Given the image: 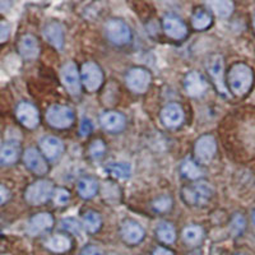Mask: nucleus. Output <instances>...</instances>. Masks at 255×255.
I'll return each instance as SVG.
<instances>
[{"mask_svg":"<svg viewBox=\"0 0 255 255\" xmlns=\"http://www.w3.org/2000/svg\"><path fill=\"white\" fill-rule=\"evenodd\" d=\"M15 115L18 122L27 129H35L40 124V114L37 109L29 102H20L17 106Z\"/></svg>","mask_w":255,"mask_h":255,"instance_id":"obj_11","label":"nucleus"},{"mask_svg":"<svg viewBox=\"0 0 255 255\" xmlns=\"http://www.w3.org/2000/svg\"><path fill=\"white\" fill-rule=\"evenodd\" d=\"M19 157V145L15 142H6L0 145V162L3 165H13Z\"/></svg>","mask_w":255,"mask_h":255,"instance_id":"obj_23","label":"nucleus"},{"mask_svg":"<svg viewBox=\"0 0 255 255\" xmlns=\"http://www.w3.org/2000/svg\"><path fill=\"white\" fill-rule=\"evenodd\" d=\"M120 235H122L123 240L127 244L135 245V244H139L144 238V230L135 221L127 220L123 222L122 229H120Z\"/></svg>","mask_w":255,"mask_h":255,"instance_id":"obj_16","label":"nucleus"},{"mask_svg":"<svg viewBox=\"0 0 255 255\" xmlns=\"http://www.w3.org/2000/svg\"><path fill=\"white\" fill-rule=\"evenodd\" d=\"M81 81L86 90L95 92L104 83V73L97 64L87 61L81 68Z\"/></svg>","mask_w":255,"mask_h":255,"instance_id":"obj_6","label":"nucleus"},{"mask_svg":"<svg viewBox=\"0 0 255 255\" xmlns=\"http://www.w3.org/2000/svg\"><path fill=\"white\" fill-rule=\"evenodd\" d=\"M203 229L200 226H197V225H191V226H188L184 229L183 231V240L184 243H186L188 245H198V244L202 241L203 239Z\"/></svg>","mask_w":255,"mask_h":255,"instance_id":"obj_25","label":"nucleus"},{"mask_svg":"<svg viewBox=\"0 0 255 255\" xmlns=\"http://www.w3.org/2000/svg\"><path fill=\"white\" fill-rule=\"evenodd\" d=\"M83 226L90 234H95L102 226L101 216L95 211H87L83 216Z\"/></svg>","mask_w":255,"mask_h":255,"instance_id":"obj_27","label":"nucleus"},{"mask_svg":"<svg viewBox=\"0 0 255 255\" xmlns=\"http://www.w3.org/2000/svg\"><path fill=\"white\" fill-rule=\"evenodd\" d=\"M227 83L231 92L238 97H244L250 92L254 83V73L245 63L234 64L227 74Z\"/></svg>","mask_w":255,"mask_h":255,"instance_id":"obj_1","label":"nucleus"},{"mask_svg":"<svg viewBox=\"0 0 255 255\" xmlns=\"http://www.w3.org/2000/svg\"><path fill=\"white\" fill-rule=\"evenodd\" d=\"M18 51H19L20 56L27 60L36 59L40 52V45H38L37 38L33 35L22 36L19 44H18Z\"/></svg>","mask_w":255,"mask_h":255,"instance_id":"obj_20","label":"nucleus"},{"mask_svg":"<svg viewBox=\"0 0 255 255\" xmlns=\"http://www.w3.org/2000/svg\"><path fill=\"white\" fill-rule=\"evenodd\" d=\"M61 82H63L64 87L67 88L68 92L72 96H78L82 90V81L81 74L77 69L76 64L69 61V63L64 64L61 68Z\"/></svg>","mask_w":255,"mask_h":255,"instance_id":"obj_9","label":"nucleus"},{"mask_svg":"<svg viewBox=\"0 0 255 255\" xmlns=\"http://www.w3.org/2000/svg\"><path fill=\"white\" fill-rule=\"evenodd\" d=\"M207 70L218 92L223 96H227V87L225 83V64H223L222 56H211L207 61Z\"/></svg>","mask_w":255,"mask_h":255,"instance_id":"obj_8","label":"nucleus"},{"mask_svg":"<svg viewBox=\"0 0 255 255\" xmlns=\"http://www.w3.org/2000/svg\"><path fill=\"white\" fill-rule=\"evenodd\" d=\"M195 157L200 163H209L217 152V143L212 135H203L195 142Z\"/></svg>","mask_w":255,"mask_h":255,"instance_id":"obj_10","label":"nucleus"},{"mask_svg":"<svg viewBox=\"0 0 255 255\" xmlns=\"http://www.w3.org/2000/svg\"><path fill=\"white\" fill-rule=\"evenodd\" d=\"M105 32L109 40L118 46L129 44L131 40V31L129 26L124 20L118 19V18L108 20V23L105 26Z\"/></svg>","mask_w":255,"mask_h":255,"instance_id":"obj_4","label":"nucleus"},{"mask_svg":"<svg viewBox=\"0 0 255 255\" xmlns=\"http://www.w3.org/2000/svg\"><path fill=\"white\" fill-rule=\"evenodd\" d=\"M54 186L49 180H38L31 184L26 190V200L32 206H41L46 203L50 197H52Z\"/></svg>","mask_w":255,"mask_h":255,"instance_id":"obj_5","label":"nucleus"},{"mask_svg":"<svg viewBox=\"0 0 255 255\" xmlns=\"http://www.w3.org/2000/svg\"><path fill=\"white\" fill-rule=\"evenodd\" d=\"M106 171L114 177L118 179H128L131 174V166L129 163L118 162V163H110L106 166Z\"/></svg>","mask_w":255,"mask_h":255,"instance_id":"obj_28","label":"nucleus"},{"mask_svg":"<svg viewBox=\"0 0 255 255\" xmlns=\"http://www.w3.org/2000/svg\"><path fill=\"white\" fill-rule=\"evenodd\" d=\"M10 35V26L6 22H0V44L8 40Z\"/></svg>","mask_w":255,"mask_h":255,"instance_id":"obj_38","label":"nucleus"},{"mask_svg":"<svg viewBox=\"0 0 255 255\" xmlns=\"http://www.w3.org/2000/svg\"><path fill=\"white\" fill-rule=\"evenodd\" d=\"M76 119L74 111L63 105H51L46 111V122L56 129H67L72 127Z\"/></svg>","mask_w":255,"mask_h":255,"instance_id":"obj_3","label":"nucleus"},{"mask_svg":"<svg viewBox=\"0 0 255 255\" xmlns=\"http://www.w3.org/2000/svg\"><path fill=\"white\" fill-rule=\"evenodd\" d=\"M23 161L27 168L36 175H45L49 171V166L42 154L36 148H27L23 154Z\"/></svg>","mask_w":255,"mask_h":255,"instance_id":"obj_14","label":"nucleus"},{"mask_svg":"<svg viewBox=\"0 0 255 255\" xmlns=\"http://www.w3.org/2000/svg\"><path fill=\"white\" fill-rule=\"evenodd\" d=\"M181 174L190 180H197L203 175V172L193 159H185L181 165Z\"/></svg>","mask_w":255,"mask_h":255,"instance_id":"obj_31","label":"nucleus"},{"mask_svg":"<svg viewBox=\"0 0 255 255\" xmlns=\"http://www.w3.org/2000/svg\"><path fill=\"white\" fill-rule=\"evenodd\" d=\"M93 129L92 122L90 119H83L82 120L81 125H79V133H81L82 136H87L90 135L91 131Z\"/></svg>","mask_w":255,"mask_h":255,"instance_id":"obj_37","label":"nucleus"},{"mask_svg":"<svg viewBox=\"0 0 255 255\" xmlns=\"http://www.w3.org/2000/svg\"><path fill=\"white\" fill-rule=\"evenodd\" d=\"M100 123L105 130L110 133H118L124 129L127 120H125V116L118 111H106L100 116Z\"/></svg>","mask_w":255,"mask_h":255,"instance_id":"obj_17","label":"nucleus"},{"mask_svg":"<svg viewBox=\"0 0 255 255\" xmlns=\"http://www.w3.org/2000/svg\"><path fill=\"white\" fill-rule=\"evenodd\" d=\"M125 82L129 90L135 93H144L151 84V73L140 67L131 68L127 73Z\"/></svg>","mask_w":255,"mask_h":255,"instance_id":"obj_7","label":"nucleus"},{"mask_svg":"<svg viewBox=\"0 0 255 255\" xmlns=\"http://www.w3.org/2000/svg\"><path fill=\"white\" fill-rule=\"evenodd\" d=\"M105 152H106V145H105V143L102 142L101 139H96L91 143L90 154L92 158L95 159L101 158V157L105 154Z\"/></svg>","mask_w":255,"mask_h":255,"instance_id":"obj_35","label":"nucleus"},{"mask_svg":"<svg viewBox=\"0 0 255 255\" xmlns=\"http://www.w3.org/2000/svg\"><path fill=\"white\" fill-rule=\"evenodd\" d=\"M183 199L190 206L203 207L211 200L213 195V188L211 184L200 181L183 189Z\"/></svg>","mask_w":255,"mask_h":255,"instance_id":"obj_2","label":"nucleus"},{"mask_svg":"<svg viewBox=\"0 0 255 255\" xmlns=\"http://www.w3.org/2000/svg\"><path fill=\"white\" fill-rule=\"evenodd\" d=\"M254 27H255V17H254Z\"/></svg>","mask_w":255,"mask_h":255,"instance_id":"obj_43","label":"nucleus"},{"mask_svg":"<svg viewBox=\"0 0 255 255\" xmlns=\"http://www.w3.org/2000/svg\"><path fill=\"white\" fill-rule=\"evenodd\" d=\"M41 152L50 161H55L61 156L64 151V144L56 136H45L40 140Z\"/></svg>","mask_w":255,"mask_h":255,"instance_id":"obj_18","label":"nucleus"},{"mask_svg":"<svg viewBox=\"0 0 255 255\" xmlns=\"http://www.w3.org/2000/svg\"><path fill=\"white\" fill-rule=\"evenodd\" d=\"M253 225H254V227H255V211L253 212Z\"/></svg>","mask_w":255,"mask_h":255,"instance_id":"obj_42","label":"nucleus"},{"mask_svg":"<svg viewBox=\"0 0 255 255\" xmlns=\"http://www.w3.org/2000/svg\"><path fill=\"white\" fill-rule=\"evenodd\" d=\"M212 8V10L216 13L220 17H230L234 12V4L231 1H227V0H217V1H211L208 4Z\"/></svg>","mask_w":255,"mask_h":255,"instance_id":"obj_30","label":"nucleus"},{"mask_svg":"<svg viewBox=\"0 0 255 255\" xmlns=\"http://www.w3.org/2000/svg\"><path fill=\"white\" fill-rule=\"evenodd\" d=\"M156 234L158 240L163 244H172L175 241V239H176L175 227L168 222L159 223L158 226H157Z\"/></svg>","mask_w":255,"mask_h":255,"instance_id":"obj_26","label":"nucleus"},{"mask_svg":"<svg viewBox=\"0 0 255 255\" xmlns=\"http://www.w3.org/2000/svg\"><path fill=\"white\" fill-rule=\"evenodd\" d=\"M72 239L64 234H55L45 241V247L52 253H67L72 249Z\"/></svg>","mask_w":255,"mask_h":255,"instance_id":"obj_22","label":"nucleus"},{"mask_svg":"<svg viewBox=\"0 0 255 255\" xmlns=\"http://www.w3.org/2000/svg\"><path fill=\"white\" fill-rule=\"evenodd\" d=\"M9 198V191L5 186L0 185V204H4Z\"/></svg>","mask_w":255,"mask_h":255,"instance_id":"obj_41","label":"nucleus"},{"mask_svg":"<svg viewBox=\"0 0 255 255\" xmlns=\"http://www.w3.org/2000/svg\"><path fill=\"white\" fill-rule=\"evenodd\" d=\"M151 255H174V253H172L170 249H167V248L157 247L156 249L152 250Z\"/></svg>","mask_w":255,"mask_h":255,"instance_id":"obj_40","label":"nucleus"},{"mask_svg":"<svg viewBox=\"0 0 255 255\" xmlns=\"http://www.w3.org/2000/svg\"><path fill=\"white\" fill-rule=\"evenodd\" d=\"M191 24L198 31H203L211 27L212 24V17L204 10H197L191 17Z\"/></svg>","mask_w":255,"mask_h":255,"instance_id":"obj_29","label":"nucleus"},{"mask_svg":"<svg viewBox=\"0 0 255 255\" xmlns=\"http://www.w3.org/2000/svg\"><path fill=\"white\" fill-rule=\"evenodd\" d=\"M245 226H247V222H245V218H244L243 215L240 213H236L234 217H232L231 221V231L235 236H239L241 232L245 230Z\"/></svg>","mask_w":255,"mask_h":255,"instance_id":"obj_33","label":"nucleus"},{"mask_svg":"<svg viewBox=\"0 0 255 255\" xmlns=\"http://www.w3.org/2000/svg\"><path fill=\"white\" fill-rule=\"evenodd\" d=\"M61 229L70 232V234L78 235V234H81L82 226L79 225L78 221L74 220V218H65V220L61 221Z\"/></svg>","mask_w":255,"mask_h":255,"instance_id":"obj_36","label":"nucleus"},{"mask_svg":"<svg viewBox=\"0 0 255 255\" xmlns=\"http://www.w3.org/2000/svg\"><path fill=\"white\" fill-rule=\"evenodd\" d=\"M238 255H247V254H238Z\"/></svg>","mask_w":255,"mask_h":255,"instance_id":"obj_44","label":"nucleus"},{"mask_svg":"<svg viewBox=\"0 0 255 255\" xmlns=\"http://www.w3.org/2000/svg\"><path fill=\"white\" fill-rule=\"evenodd\" d=\"M172 207V199L168 195H161L153 200V208L157 212H167Z\"/></svg>","mask_w":255,"mask_h":255,"instance_id":"obj_34","label":"nucleus"},{"mask_svg":"<svg viewBox=\"0 0 255 255\" xmlns=\"http://www.w3.org/2000/svg\"><path fill=\"white\" fill-rule=\"evenodd\" d=\"M82 255H104V253L99 248L95 247V245H88V247H86L83 249Z\"/></svg>","mask_w":255,"mask_h":255,"instance_id":"obj_39","label":"nucleus"},{"mask_svg":"<svg viewBox=\"0 0 255 255\" xmlns=\"http://www.w3.org/2000/svg\"><path fill=\"white\" fill-rule=\"evenodd\" d=\"M78 193L81 195V198L83 199H91V198L95 197L97 194V190H99V184L93 177H83L78 181Z\"/></svg>","mask_w":255,"mask_h":255,"instance_id":"obj_24","label":"nucleus"},{"mask_svg":"<svg viewBox=\"0 0 255 255\" xmlns=\"http://www.w3.org/2000/svg\"><path fill=\"white\" fill-rule=\"evenodd\" d=\"M69 199H70V194L67 189L58 188L54 190V193H52V202H54L55 206H59V207L65 206V204L69 202Z\"/></svg>","mask_w":255,"mask_h":255,"instance_id":"obj_32","label":"nucleus"},{"mask_svg":"<svg viewBox=\"0 0 255 255\" xmlns=\"http://www.w3.org/2000/svg\"><path fill=\"white\" fill-rule=\"evenodd\" d=\"M162 27L166 35L174 40H183L188 35V27L183 20L174 14L165 15L162 20Z\"/></svg>","mask_w":255,"mask_h":255,"instance_id":"obj_12","label":"nucleus"},{"mask_svg":"<svg viewBox=\"0 0 255 255\" xmlns=\"http://www.w3.org/2000/svg\"><path fill=\"white\" fill-rule=\"evenodd\" d=\"M161 120L167 128L179 127L184 120V110L177 104H170L161 111Z\"/></svg>","mask_w":255,"mask_h":255,"instance_id":"obj_19","label":"nucleus"},{"mask_svg":"<svg viewBox=\"0 0 255 255\" xmlns=\"http://www.w3.org/2000/svg\"><path fill=\"white\" fill-rule=\"evenodd\" d=\"M44 37L49 44L60 50L64 44V28L58 22H51L44 28Z\"/></svg>","mask_w":255,"mask_h":255,"instance_id":"obj_21","label":"nucleus"},{"mask_svg":"<svg viewBox=\"0 0 255 255\" xmlns=\"http://www.w3.org/2000/svg\"><path fill=\"white\" fill-rule=\"evenodd\" d=\"M52 225H54V218H52V216L50 213H47V212H41V213H37V215H35L28 221L27 234L29 236H38L42 232L51 229Z\"/></svg>","mask_w":255,"mask_h":255,"instance_id":"obj_15","label":"nucleus"},{"mask_svg":"<svg viewBox=\"0 0 255 255\" xmlns=\"http://www.w3.org/2000/svg\"><path fill=\"white\" fill-rule=\"evenodd\" d=\"M184 88H185L186 95L190 97H202L204 93L207 92L208 84H207L204 77L198 72H190L188 76L185 77L184 81Z\"/></svg>","mask_w":255,"mask_h":255,"instance_id":"obj_13","label":"nucleus"}]
</instances>
